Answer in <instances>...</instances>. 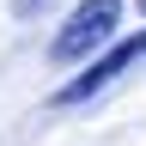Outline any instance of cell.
Here are the masks:
<instances>
[{"instance_id": "cell-1", "label": "cell", "mask_w": 146, "mask_h": 146, "mask_svg": "<svg viewBox=\"0 0 146 146\" xmlns=\"http://www.w3.org/2000/svg\"><path fill=\"white\" fill-rule=\"evenodd\" d=\"M116 25H122V0H79V6L67 12V25L55 31L49 61H55V67H79V61H91V49L116 43Z\"/></svg>"}, {"instance_id": "cell-2", "label": "cell", "mask_w": 146, "mask_h": 146, "mask_svg": "<svg viewBox=\"0 0 146 146\" xmlns=\"http://www.w3.org/2000/svg\"><path fill=\"white\" fill-rule=\"evenodd\" d=\"M140 61H146V31L116 36L98 61H85V73H73L67 85H55V98H49V104H55V110H73V104H85V98H98V91H110L128 67H140Z\"/></svg>"}, {"instance_id": "cell-3", "label": "cell", "mask_w": 146, "mask_h": 146, "mask_svg": "<svg viewBox=\"0 0 146 146\" xmlns=\"http://www.w3.org/2000/svg\"><path fill=\"white\" fill-rule=\"evenodd\" d=\"M49 6H55V0H12V12H18V18H43Z\"/></svg>"}, {"instance_id": "cell-4", "label": "cell", "mask_w": 146, "mask_h": 146, "mask_svg": "<svg viewBox=\"0 0 146 146\" xmlns=\"http://www.w3.org/2000/svg\"><path fill=\"white\" fill-rule=\"evenodd\" d=\"M134 6H140V18H146V0H134Z\"/></svg>"}]
</instances>
